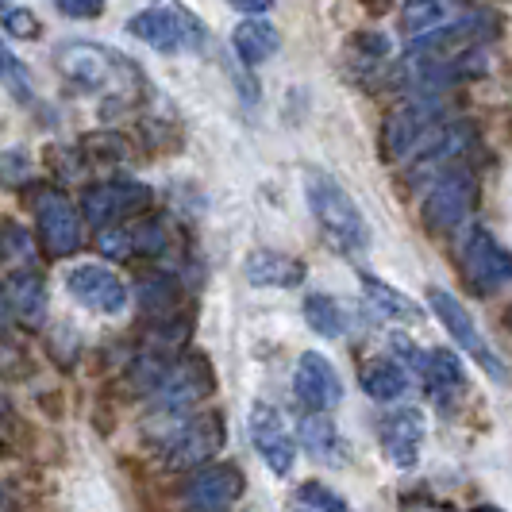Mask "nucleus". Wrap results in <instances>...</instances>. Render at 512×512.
I'll use <instances>...</instances> for the list:
<instances>
[{
  "label": "nucleus",
  "mask_w": 512,
  "mask_h": 512,
  "mask_svg": "<svg viewBox=\"0 0 512 512\" xmlns=\"http://www.w3.org/2000/svg\"><path fill=\"white\" fill-rule=\"evenodd\" d=\"M0 512H12L8 509V497H4V493H0Z\"/></svg>",
  "instance_id": "36"
},
{
  "label": "nucleus",
  "mask_w": 512,
  "mask_h": 512,
  "mask_svg": "<svg viewBox=\"0 0 512 512\" xmlns=\"http://www.w3.org/2000/svg\"><path fill=\"white\" fill-rule=\"evenodd\" d=\"M0 81L12 89L16 101H31V77H27L24 62L0 43Z\"/></svg>",
  "instance_id": "27"
},
{
  "label": "nucleus",
  "mask_w": 512,
  "mask_h": 512,
  "mask_svg": "<svg viewBox=\"0 0 512 512\" xmlns=\"http://www.w3.org/2000/svg\"><path fill=\"white\" fill-rule=\"evenodd\" d=\"M297 501L312 512H351L347 497L335 493L332 486H324V482H305V486L297 489Z\"/></svg>",
  "instance_id": "26"
},
{
  "label": "nucleus",
  "mask_w": 512,
  "mask_h": 512,
  "mask_svg": "<svg viewBox=\"0 0 512 512\" xmlns=\"http://www.w3.org/2000/svg\"><path fill=\"white\" fill-rule=\"evenodd\" d=\"M243 489H247V478H243L239 466H231V462H212V466H208L205 462V466L189 478L185 501L197 512H228L231 505L243 497Z\"/></svg>",
  "instance_id": "13"
},
{
  "label": "nucleus",
  "mask_w": 512,
  "mask_h": 512,
  "mask_svg": "<svg viewBox=\"0 0 512 512\" xmlns=\"http://www.w3.org/2000/svg\"><path fill=\"white\" fill-rule=\"evenodd\" d=\"M305 197L308 208L316 216V224L324 231V239L343 255H362L370 247V228L359 205L351 201V193L324 170H305Z\"/></svg>",
  "instance_id": "1"
},
{
  "label": "nucleus",
  "mask_w": 512,
  "mask_h": 512,
  "mask_svg": "<svg viewBox=\"0 0 512 512\" xmlns=\"http://www.w3.org/2000/svg\"><path fill=\"white\" fill-rule=\"evenodd\" d=\"M359 385L374 401H401L409 393V366L397 359H370L359 370Z\"/></svg>",
  "instance_id": "17"
},
{
  "label": "nucleus",
  "mask_w": 512,
  "mask_h": 512,
  "mask_svg": "<svg viewBox=\"0 0 512 512\" xmlns=\"http://www.w3.org/2000/svg\"><path fill=\"white\" fill-rule=\"evenodd\" d=\"M424 382L432 385V393H462V385H466V370H462L459 355H451V351H428V370H424Z\"/></svg>",
  "instance_id": "24"
},
{
  "label": "nucleus",
  "mask_w": 512,
  "mask_h": 512,
  "mask_svg": "<svg viewBox=\"0 0 512 512\" xmlns=\"http://www.w3.org/2000/svg\"><path fill=\"white\" fill-rule=\"evenodd\" d=\"M247 282L258 289H293L305 282V266L297 258L278 255V251H255L247 258Z\"/></svg>",
  "instance_id": "18"
},
{
  "label": "nucleus",
  "mask_w": 512,
  "mask_h": 512,
  "mask_svg": "<svg viewBox=\"0 0 512 512\" xmlns=\"http://www.w3.org/2000/svg\"><path fill=\"white\" fill-rule=\"evenodd\" d=\"M424 412L420 409H393L378 420V439H382L385 459L401 470H412L420 459V443H424Z\"/></svg>",
  "instance_id": "15"
},
{
  "label": "nucleus",
  "mask_w": 512,
  "mask_h": 512,
  "mask_svg": "<svg viewBox=\"0 0 512 512\" xmlns=\"http://www.w3.org/2000/svg\"><path fill=\"white\" fill-rule=\"evenodd\" d=\"M0 262H8L12 270H31L35 266V243H31L27 228L12 224V220L0 224Z\"/></svg>",
  "instance_id": "25"
},
{
  "label": "nucleus",
  "mask_w": 512,
  "mask_h": 512,
  "mask_svg": "<svg viewBox=\"0 0 512 512\" xmlns=\"http://www.w3.org/2000/svg\"><path fill=\"white\" fill-rule=\"evenodd\" d=\"M27 178V154L24 151H8L0 154V181L4 185H16Z\"/></svg>",
  "instance_id": "32"
},
{
  "label": "nucleus",
  "mask_w": 512,
  "mask_h": 512,
  "mask_svg": "<svg viewBox=\"0 0 512 512\" xmlns=\"http://www.w3.org/2000/svg\"><path fill=\"white\" fill-rule=\"evenodd\" d=\"M224 439H228L224 416H220V412H201V416H193L178 436L170 439V447H166V462H170L174 470L205 466V462L224 447Z\"/></svg>",
  "instance_id": "11"
},
{
  "label": "nucleus",
  "mask_w": 512,
  "mask_h": 512,
  "mask_svg": "<svg viewBox=\"0 0 512 512\" xmlns=\"http://www.w3.org/2000/svg\"><path fill=\"white\" fill-rule=\"evenodd\" d=\"M158 397L166 409H189L197 401H205L208 393L216 389V370L205 355H185L181 362H174L170 370H162V378L154 382Z\"/></svg>",
  "instance_id": "10"
},
{
  "label": "nucleus",
  "mask_w": 512,
  "mask_h": 512,
  "mask_svg": "<svg viewBox=\"0 0 512 512\" xmlns=\"http://www.w3.org/2000/svg\"><path fill=\"white\" fill-rule=\"evenodd\" d=\"M97 247H101L104 258H131L135 255V231L120 228V224H108L97 235Z\"/></svg>",
  "instance_id": "28"
},
{
  "label": "nucleus",
  "mask_w": 512,
  "mask_h": 512,
  "mask_svg": "<svg viewBox=\"0 0 512 512\" xmlns=\"http://www.w3.org/2000/svg\"><path fill=\"white\" fill-rule=\"evenodd\" d=\"M478 197V185L466 170H447L432 181L428 197H424V228L428 231H455L466 224L470 208Z\"/></svg>",
  "instance_id": "4"
},
{
  "label": "nucleus",
  "mask_w": 512,
  "mask_h": 512,
  "mask_svg": "<svg viewBox=\"0 0 512 512\" xmlns=\"http://www.w3.org/2000/svg\"><path fill=\"white\" fill-rule=\"evenodd\" d=\"M470 512H505V509H497V505H478V509H470Z\"/></svg>",
  "instance_id": "35"
},
{
  "label": "nucleus",
  "mask_w": 512,
  "mask_h": 512,
  "mask_svg": "<svg viewBox=\"0 0 512 512\" xmlns=\"http://www.w3.org/2000/svg\"><path fill=\"white\" fill-rule=\"evenodd\" d=\"M293 393L297 401L312 412H332L343 401V382L335 374V366L316 351H305L293 370Z\"/></svg>",
  "instance_id": "14"
},
{
  "label": "nucleus",
  "mask_w": 512,
  "mask_h": 512,
  "mask_svg": "<svg viewBox=\"0 0 512 512\" xmlns=\"http://www.w3.org/2000/svg\"><path fill=\"white\" fill-rule=\"evenodd\" d=\"M231 51L239 54V62H247V66H262L270 54L278 51V31H274V24L251 16L231 31Z\"/></svg>",
  "instance_id": "20"
},
{
  "label": "nucleus",
  "mask_w": 512,
  "mask_h": 512,
  "mask_svg": "<svg viewBox=\"0 0 512 512\" xmlns=\"http://www.w3.org/2000/svg\"><path fill=\"white\" fill-rule=\"evenodd\" d=\"M8 305L24 324L39 328L47 320V285H43V278L35 270H16L8 278Z\"/></svg>",
  "instance_id": "19"
},
{
  "label": "nucleus",
  "mask_w": 512,
  "mask_h": 512,
  "mask_svg": "<svg viewBox=\"0 0 512 512\" xmlns=\"http://www.w3.org/2000/svg\"><path fill=\"white\" fill-rule=\"evenodd\" d=\"M0 4H8V0H0Z\"/></svg>",
  "instance_id": "39"
},
{
  "label": "nucleus",
  "mask_w": 512,
  "mask_h": 512,
  "mask_svg": "<svg viewBox=\"0 0 512 512\" xmlns=\"http://www.w3.org/2000/svg\"><path fill=\"white\" fill-rule=\"evenodd\" d=\"M66 289L81 308L89 312H104V316H120L128 308V285L120 282L108 266H97V262H85V266H74L66 274Z\"/></svg>",
  "instance_id": "9"
},
{
  "label": "nucleus",
  "mask_w": 512,
  "mask_h": 512,
  "mask_svg": "<svg viewBox=\"0 0 512 512\" xmlns=\"http://www.w3.org/2000/svg\"><path fill=\"white\" fill-rule=\"evenodd\" d=\"M301 312H305L308 328L320 335V339H343L347 335V312L328 293H308Z\"/></svg>",
  "instance_id": "22"
},
{
  "label": "nucleus",
  "mask_w": 512,
  "mask_h": 512,
  "mask_svg": "<svg viewBox=\"0 0 512 512\" xmlns=\"http://www.w3.org/2000/svg\"><path fill=\"white\" fill-rule=\"evenodd\" d=\"M54 8L70 20H97L104 12V0H54Z\"/></svg>",
  "instance_id": "31"
},
{
  "label": "nucleus",
  "mask_w": 512,
  "mask_h": 512,
  "mask_svg": "<svg viewBox=\"0 0 512 512\" xmlns=\"http://www.w3.org/2000/svg\"><path fill=\"white\" fill-rule=\"evenodd\" d=\"M4 31H12L16 39H39V35H43V24H39V16L27 12V8H8V12H4Z\"/></svg>",
  "instance_id": "29"
},
{
  "label": "nucleus",
  "mask_w": 512,
  "mask_h": 512,
  "mask_svg": "<svg viewBox=\"0 0 512 512\" xmlns=\"http://www.w3.org/2000/svg\"><path fill=\"white\" fill-rule=\"evenodd\" d=\"M185 12L178 8H147V12H139V16H131L128 31L139 39V43H147L154 51H178L189 43V31H185Z\"/></svg>",
  "instance_id": "16"
},
{
  "label": "nucleus",
  "mask_w": 512,
  "mask_h": 512,
  "mask_svg": "<svg viewBox=\"0 0 512 512\" xmlns=\"http://www.w3.org/2000/svg\"><path fill=\"white\" fill-rule=\"evenodd\" d=\"M151 205V189L143 181H101V185H89L85 197H81V216L93 224V228H108V224H120L124 216H135Z\"/></svg>",
  "instance_id": "6"
},
{
  "label": "nucleus",
  "mask_w": 512,
  "mask_h": 512,
  "mask_svg": "<svg viewBox=\"0 0 512 512\" xmlns=\"http://www.w3.org/2000/svg\"><path fill=\"white\" fill-rule=\"evenodd\" d=\"M459 12V0H405L401 8V27L409 35H428L436 27L451 24Z\"/></svg>",
  "instance_id": "21"
},
{
  "label": "nucleus",
  "mask_w": 512,
  "mask_h": 512,
  "mask_svg": "<svg viewBox=\"0 0 512 512\" xmlns=\"http://www.w3.org/2000/svg\"><path fill=\"white\" fill-rule=\"evenodd\" d=\"M439 128V101L432 97H416V101L401 104L397 112H389L382 128V154L389 162L397 158H409L412 151H420L432 131Z\"/></svg>",
  "instance_id": "3"
},
{
  "label": "nucleus",
  "mask_w": 512,
  "mask_h": 512,
  "mask_svg": "<svg viewBox=\"0 0 512 512\" xmlns=\"http://www.w3.org/2000/svg\"><path fill=\"white\" fill-rule=\"evenodd\" d=\"M301 436H305V443H308V451H316V455H328V447L332 443H339V436H335L328 424H316V420H301ZM332 459V455H328Z\"/></svg>",
  "instance_id": "30"
},
{
  "label": "nucleus",
  "mask_w": 512,
  "mask_h": 512,
  "mask_svg": "<svg viewBox=\"0 0 512 512\" xmlns=\"http://www.w3.org/2000/svg\"><path fill=\"white\" fill-rule=\"evenodd\" d=\"M54 62L81 89H104L120 74H131L128 58H116V54L97 47V43H62L54 51Z\"/></svg>",
  "instance_id": "7"
},
{
  "label": "nucleus",
  "mask_w": 512,
  "mask_h": 512,
  "mask_svg": "<svg viewBox=\"0 0 512 512\" xmlns=\"http://www.w3.org/2000/svg\"><path fill=\"white\" fill-rule=\"evenodd\" d=\"M231 8H239L243 16H258V12H266L274 0H228Z\"/></svg>",
  "instance_id": "33"
},
{
  "label": "nucleus",
  "mask_w": 512,
  "mask_h": 512,
  "mask_svg": "<svg viewBox=\"0 0 512 512\" xmlns=\"http://www.w3.org/2000/svg\"><path fill=\"white\" fill-rule=\"evenodd\" d=\"M362 293L382 308L385 316H393V320H409L412 324V320H420V316H424L416 301H409L405 293H397L393 285H385L382 278H374V274H362Z\"/></svg>",
  "instance_id": "23"
},
{
  "label": "nucleus",
  "mask_w": 512,
  "mask_h": 512,
  "mask_svg": "<svg viewBox=\"0 0 512 512\" xmlns=\"http://www.w3.org/2000/svg\"><path fill=\"white\" fill-rule=\"evenodd\" d=\"M35 220H39L43 247L54 258L74 255L77 247H81V216H77V208L58 189H43L35 197Z\"/></svg>",
  "instance_id": "12"
},
{
  "label": "nucleus",
  "mask_w": 512,
  "mask_h": 512,
  "mask_svg": "<svg viewBox=\"0 0 512 512\" xmlns=\"http://www.w3.org/2000/svg\"><path fill=\"white\" fill-rule=\"evenodd\" d=\"M509 324H512V308H509Z\"/></svg>",
  "instance_id": "38"
},
{
  "label": "nucleus",
  "mask_w": 512,
  "mask_h": 512,
  "mask_svg": "<svg viewBox=\"0 0 512 512\" xmlns=\"http://www.w3.org/2000/svg\"><path fill=\"white\" fill-rule=\"evenodd\" d=\"M462 274L474 293H497L512 282V255L486 228H470L462 239Z\"/></svg>",
  "instance_id": "5"
},
{
  "label": "nucleus",
  "mask_w": 512,
  "mask_h": 512,
  "mask_svg": "<svg viewBox=\"0 0 512 512\" xmlns=\"http://www.w3.org/2000/svg\"><path fill=\"white\" fill-rule=\"evenodd\" d=\"M297 512H312V509H305V505H301V509H297Z\"/></svg>",
  "instance_id": "37"
},
{
  "label": "nucleus",
  "mask_w": 512,
  "mask_h": 512,
  "mask_svg": "<svg viewBox=\"0 0 512 512\" xmlns=\"http://www.w3.org/2000/svg\"><path fill=\"white\" fill-rule=\"evenodd\" d=\"M428 308L436 312V320L447 328V335L459 343L462 355H470V359L478 362V366L486 370L493 382H509V366H505V362H501V355L489 347V339L478 332L474 316L466 312V305H462L455 293H447V289L432 285V289H428Z\"/></svg>",
  "instance_id": "2"
},
{
  "label": "nucleus",
  "mask_w": 512,
  "mask_h": 512,
  "mask_svg": "<svg viewBox=\"0 0 512 512\" xmlns=\"http://www.w3.org/2000/svg\"><path fill=\"white\" fill-rule=\"evenodd\" d=\"M251 443H255L258 459L266 462V470H274L278 478L293 474V462H297L293 432L282 420V412L266 401H255V409H251Z\"/></svg>",
  "instance_id": "8"
},
{
  "label": "nucleus",
  "mask_w": 512,
  "mask_h": 512,
  "mask_svg": "<svg viewBox=\"0 0 512 512\" xmlns=\"http://www.w3.org/2000/svg\"><path fill=\"white\" fill-rule=\"evenodd\" d=\"M8 312H12V305H8V289L0 285V335L8 332Z\"/></svg>",
  "instance_id": "34"
}]
</instances>
